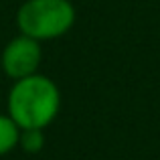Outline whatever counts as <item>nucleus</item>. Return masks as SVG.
<instances>
[{"label":"nucleus","mask_w":160,"mask_h":160,"mask_svg":"<svg viewBox=\"0 0 160 160\" xmlns=\"http://www.w3.org/2000/svg\"><path fill=\"white\" fill-rule=\"evenodd\" d=\"M41 61H43L41 41L27 37L22 32L8 41L0 53V67H2L4 75L10 77L12 81L39 73Z\"/></svg>","instance_id":"obj_3"},{"label":"nucleus","mask_w":160,"mask_h":160,"mask_svg":"<svg viewBox=\"0 0 160 160\" xmlns=\"http://www.w3.org/2000/svg\"><path fill=\"white\" fill-rule=\"evenodd\" d=\"M20 128L8 113H0V156H6L18 146Z\"/></svg>","instance_id":"obj_4"},{"label":"nucleus","mask_w":160,"mask_h":160,"mask_svg":"<svg viewBox=\"0 0 160 160\" xmlns=\"http://www.w3.org/2000/svg\"><path fill=\"white\" fill-rule=\"evenodd\" d=\"M73 0H24L16 10V27L37 41H53L67 35L75 24Z\"/></svg>","instance_id":"obj_2"},{"label":"nucleus","mask_w":160,"mask_h":160,"mask_svg":"<svg viewBox=\"0 0 160 160\" xmlns=\"http://www.w3.org/2000/svg\"><path fill=\"white\" fill-rule=\"evenodd\" d=\"M18 146L28 154H37L45 148V130L39 128H28V130H20V140Z\"/></svg>","instance_id":"obj_5"},{"label":"nucleus","mask_w":160,"mask_h":160,"mask_svg":"<svg viewBox=\"0 0 160 160\" xmlns=\"http://www.w3.org/2000/svg\"><path fill=\"white\" fill-rule=\"evenodd\" d=\"M61 109V91L47 75H28L12 83L6 98V112L20 130L51 126Z\"/></svg>","instance_id":"obj_1"}]
</instances>
